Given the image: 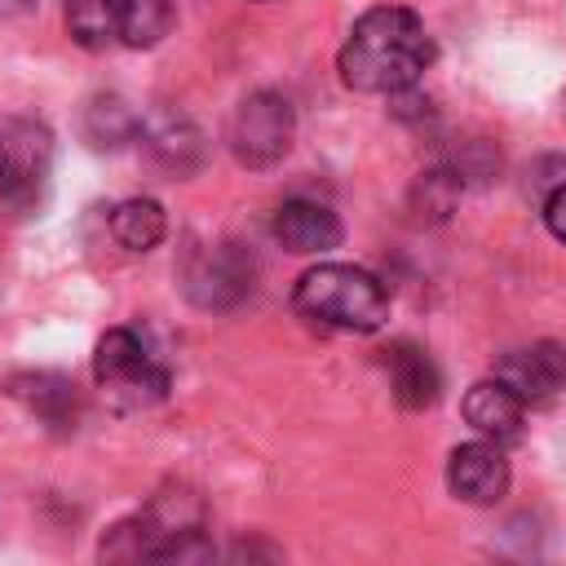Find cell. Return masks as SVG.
Returning <instances> with one entry per match:
<instances>
[{"instance_id": "6da1fadb", "label": "cell", "mask_w": 566, "mask_h": 566, "mask_svg": "<svg viewBox=\"0 0 566 566\" xmlns=\"http://www.w3.org/2000/svg\"><path fill=\"white\" fill-rule=\"evenodd\" d=\"M433 62V40L424 35V22L402 9V4H376L367 9L336 66H340V80L358 93H402V88H416L420 71Z\"/></svg>"}, {"instance_id": "7a4b0ae2", "label": "cell", "mask_w": 566, "mask_h": 566, "mask_svg": "<svg viewBox=\"0 0 566 566\" xmlns=\"http://www.w3.org/2000/svg\"><path fill=\"white\" fill-rule=\"evenodd\" d=\"M292 305L301 318L336 332H376L389 318V292L385 283L363 265L323 261L305 270L292 287Z\"/></svg>"}, {"instance_id": "3957f363", "label": "cell", "mask_w": 566, "mask_h": 566, "mask_svg": "<svg viewBox=\"0 0 566 566\" xmlns=\"http://www.w3.org/2000/svg\"><path fill=\"white\" fill-rule=\"evenodd\" d=\"M93 376L106 389L111 407L119 411H146L168 394V371L155 363V354L133 327H111L97 340Z\"/></svg>"}, {"instance_id": "277c9868", "label": "cell", "mask_w": 566, "mask_h": 566, "mask_svg": "<svg viewBox=\"0 0 566 566\" xmlns=\"http://www.w3.org/2000/svg\"><path fill=\"white\" fill-rule=\"evenodd\" d=\"M53 172V133L31 115L0 119V208L31 212L40 208Z\"/></svg>"}, {"instance_id": "5b68a950", "label": "cell", "mask_w": 566, "mask_h": 566, "mask_svg": "<svg viewBox=\"0 0 566 566\" xmlns=\"http://www.w3.org/2000/svg\"><path fill=\"white\" fill-rule=\"evenodd\" d=\"M292 133H296L292 102L274 88H256L234 106L226 137H230V150L243 168H270L287 155Z\"/></svg>"}, {"instance_id": "8992f818", "label": "cell", "mask_w": 566, "mask_h": 566, "mask_svg": "<svg viewBox=\"0 0 566 566\" xmlns=\"http://www.w3.org/2000/svg\"><path fill=\"white\" fill-rule=\"evenodd\" d=\"M181 287L199 310H230L248 296L252 287V270L248 261L234 252V243H217V248H199L186 270H181Z\"/></svg>"}, {"instance_id": "52a82bcc", "label": "cell", "mask_w": 566, "mask_h": 566, "mask_svg": "<svg viewBox=\"0 0 566 566\" xmlns=\"http://www.w3.org/2000/svg\"><path fill=\"white\" fill-rule=\"evenodd\" d=\"M495 380H504L522 402H548L566 389V345L535 340L522 349H509L495 363Z\"/></svg>"}, {"instance_id": "ba28073f", "label": "cell", "mask_w": 566, "mask_h": 566, "mask_svg": "<svg viewBox=\"0 0 566 566\" xmlns=\"http://www.w3.org/2000/svg\"><path fill=\"white\" fill-rule=\"evenodd\" d=\"M447 486L464 504H495L509 491V460H504L500 442L478 438V442L455 447L447 460Z\"/></svg>"}, {"instance_id": "9c48e42d", "label": "cell", "mask_w": 566, "mask_h": 566, "mask_svg": "<svg viewBox=\"0 0 566 566\" xmlns=\"http://www.w3.org/2000/svg\"><path fill=\"white\" fill-rule=\"evenodd\" d=\"M274 239L287 248V252H296V256H318V252H332V248H340V217L332 212V208H323V203H314V199H287V203H279V212H274Z\"/></svg>"}, {"instance_id": "30bf717a", "label": "cell", "mask_w": 566, "mask_h": 566, "mask_svg": "<svg viewBox=\"0 0 566 566\" xmlns=\"http://www.w3.org/2000/svg\"><path fill=\"white\" fill-rule=\"evenodd\" d=\"M9 394L53 433H66V429L80 424V394L57 371H18L9 380Z\"/></svg>"}, {"instance_id": "8fae6325", "label": "cell", "mask_w": 566, "mask_h": 566, "mask_svg": "<svg viewBox=\"0 0 566 566\" xmlns=\"http://www.w3.org/2000/svg\"><path fill=\"white\" fill-rule=\"evenodd\" d=\"M142 150L146 159L168 172V177H190L203 159V137L199 128L186 119V115H172V111H159L146 128H142Z\"/></svg>"}, {"instance_id": "7c38bea8", "label": "cell", "mask_w": 566, "mask_h": 566, "mask_svg": "<svg viewBox=\"0 0 566 566\" xmlns=\"http://www.w3.org/2000/svg\"><path fill=\"white\" fill-rule=\"evenodd\" d=\"M385 371H389V389H394L398 407H407V411H424L442 394L438 363L420 345H411V340H398V345L385 349Z\"/></svg>"}, {"instance_id": "4fadbf2b", "label": "cell", "mask_w": 566, "mask_h": 566, "mask_svg": "<svg viewBox=\"0 0 566 566\" xmlns=\"http://www.w3.org/2000/svg\"><path fill=\"white\" fill-rule=\"evenodd\" d=\"M522 416H526V402L504 385V380H478L469 394H464V420L486 438V442H509L522 433Z\"/></svg>"}, {"instance_id": "5bb4252c", "label": "cell", "mask_w": 566, "mask_h": 566, "mask_svg": "<svg viewBox=\"0 0 566 566\" xmlns=\"http://www.w3.org/2000/svg\"><path fill=\"white\" fill-rule=\"evenodd\" d=\"M97 566H164V531L150 513L119 517L97 544Z\"/></svg>"}, {"instance_id": "9a60e30c", "label": "cell", "mask_w": 566, "mask_h": 566, "mask_svg": "<svg viewBox=\"0 0 566 566\" xmlns=\"http://www.w3.org/2000/svg\"><path fill=\"white\" fill-rule=\"evenodd\" d=\"M137 137V115L128 111L124 97L115 93H97L88 106H84V142L93 150H115L124 142Z\"/></svg>"}, {"instance_id": "2e32d148", "label": "cell", "mask_w": 566, "mask_h": 566, "mask_svg": "<svg viewBox=\"0 0 566 566\" xmlns=\"http://www.w3.org/2000/svg\"><path fill=\"white\" fill-rule=\"evenodd\" d=\"M111 234L128 248V252H150L164 234H168V217L155 199H124L111 212Z\"/></svg>"}, {"instance_id": "e0dca14e", "label": "cell", "mask_w": 566, "mask_h": 566, "mask_svg": "<svg viewBox=\"0 0 566 566\" xmlns=\"http://www.w3.org/2000/svg\"><path fill=\"white\" fill-rule=\"evenodd\" d=\"M66 35L97 53L119 40V0H66Z\"/></svg>"}, {"instance_id": "ac0fdd59", "label": "cell", "mask_w": 566, "mask_h": 566, "mask_svg": "<svg viewBox=\"0 0 566 566\" xmlns=\"http://www.w3.org/2000/svg\"><path fill=\"white\" fill-rule=\"evenodd\" d=\"M177 22L172 0H119V40L128 49H155Z\"/></svg>"}, {"instance_id": "d6986e66", "label": "cell", "mask_w": 566, "mask_h": 566, "mask_svg": "<svg viewBox=\"0 0 566 566\" xmlns=\"http://www.w3.org/2000/svg\"><path fill=\"white\" fill-rule=\"evenodd\" d=\"M230 566H279V548L265 535H248L230 548Z\"/></svg>"}, {"instance_id": "ffe728a7", "label": "cell", "mask_w": 566, "mask_h": 566, "mask_svg": "<svg viewBox=\"0 0 566 566\" xmlns=\"http://www.w3.org/2000/svg\"><path fill=\"white\" fill-rule=\"evenodd\" d=\"M544 226H548V234L557 243H566V181L548 190V199H544Z\"/></svg>"}, {"instance_id": "44dd1931", "label": "cell", "mask_w": 566, "mask_h": 566, "mask_svg": "<svg viewBox=\"0 0 566 566\" xmlns=\"http://www.w3.org/2000/svg\"><path fill=\"white\" fill-rule=\"evenodd\" d=\"M256 4H270V0H256Z\"/></svg>"}]
</instances>
